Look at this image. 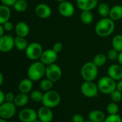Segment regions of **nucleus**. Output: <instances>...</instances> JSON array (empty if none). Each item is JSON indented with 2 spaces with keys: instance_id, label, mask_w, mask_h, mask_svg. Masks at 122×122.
<instances>
[{
  "instance_id": "nucleus-46",
  "label": "nucleus",
  "mask_w": 122,
  "mask_h": 122,
  "mask_svg": "<svg viewBox=\"0 0 122 122\" xmlns=\"http://www.w3.org/2000/svg\"><path fill=\"white\" fill-rule=\"evenodd\" d=\"M0 122H8V121H7V119H5V118H0Z\"/></svg>"
},
{
  "instance_id": "nucleus-36",
  "label": "nucleus",
  "mask_w": 122,
  "mask_h": 122,
  "mask_svg": "<svg viewBox=\"0 0 122 122\" xmlns=\"http://www.w3.org/2000/svg\"><path fill=\"white\" fill-rule=\"evenodd\" d=\"M54 51H55L57 53H59L61 51L63 50V45L62 42H57L54 44V45L52 46V48Z\"/></svg>"
},
{
  "instance_id": "nucleus-8",
  "label": "nucleus",
  "mask_w": 122,
  "mask_h": 122,
  "mask_svg": "<svg viewBox=\"0 0 122 122\" xmlns=\"http://www.w3.org/2000/svg\"><path fill=\"white\" fill-rule=\"evenodd\" d=\"M45 76L53 83H55L58 81L62 76V70L58 65L55 63L46 66Z\"/></svg>"
},
{
  "instance_id": "nucleus-13",
  "label": "nucleus",
  "mask_w": 122,
  "mask_h": 122,
  "mask_svg": "<svg viewBox=\"0 0 122 122\" xmlns=\"http://www.w3.org/2000/svg\"><path fill=\"white\" fill-rule=\"evenodd\" d=\"M15 47V38L10 35H3L0 37V52H7Z\"/></svg>"
},
{
  "instance_id": "nucleus-9",
  "label": "nucleus",
  "mask_w": 122,
  "mask_h": 122,
  "mask_svg": "<svg viewBox=\"0 0 122 122\" xmlns=\"http://www.w3.org/2000/svg\"><path fill=\"white\" fill-rule=\"evenodd\" d=\"M16 106L14 103L5 101L0 105V118L9 119L12 118L16 113Z\"/></svg>"
},
{
  "instance_id": "nucleus-34",
  "label": "nucleus",
  "mask_w": 122,
  "mask_h": 122,
  "mask_svg": "<svg viewBox=\"0 0 122 122\" xmlns=\"http://www.w3.org/2000/svg\"><path fill=\"white\" fill-rule=\"evenodd\" d=\"M103 122H122V119L118 113L109 114L107 117H106Z\"/></svg>"
},
{
  "instance_id": "nucleus-49",
  "label": "nucleus",
  "mask_w": 122,
  "mask_h": 122,
  "mask_svg": "<svg viewBox=\"0 0 122 122\" xmlns=\"http://www.w3.org/2000/svg\"><path fill=\"white\" fill-rule=\"evenodd\" d=\"M85 122H93V121H91L90 120H87V121H85Z\"/></svg>"
},
{
  "instance_id": "nucleus-39",
  "label": "nucleus",
  "mask_w": 122,
  "mask_h": 122,
  "mask_svg": "<svg viewBox=\"0 0 122 122\" xmlns=\"http://www.w3.org/2000/svg\"><path fill=\"white\" fill-rule=\"evenodd\" d=\"M2 25H3L4 28H5V30L8 31V32L12 31V30L14 29L13 23H12V22H10V20H9V21H7V22H6L5 23H4Z\"/></svg>"
},
{
  "instance_id": "nucleus-27",
  "label": "nucleus",
  "mask_w": 122,
  "mask_h": 122,
  "mask_svg": "<svg viewBox=\"0 0 122 122\" xmlns=\"http://www.w3.org/2000/svg\"><path fill=\"white\" fill-rule=\"evenodd\" d=\"M13 7L15 10L18 12H24L28 8V3L26 0H17Z\"/></svg>"
},
{
  "instance_id": "nucleus-40",
  "label": "nucleus",
  "mask_w": 122,
  "mask_h": 122,
  "mask_svg": "<svg viewBox=\"0 0 122 122\" xmlns=\"http://www.w3.org/2000/svg\"><path fill=\"white\" fill-rule=\"evenodd\" d=\"M2 5H5L8 7H13L15 3L17 2V0H0Z\"/></svg>"
},
{
  "instance_id": "nucleus-24",
  "label": "nucleus",
  "mask_w": 122,
  "mask_h": 122,
  "mask_svg": "<svg viewBox=\"0 0 122 122\" xmlns=\"http://www.w3.org/2000/svg\"><path fill=\"white\" fill-rule=\"evenodd\" d=\"M28 43L25 37L17 36L15 37V47L19 50H25L28 46Z\"/></svg>"
},
{
  "instance_id": "nucleus-2",
  "label": "nucleus",
  "mask_w": 122,
  "mask_h": 122,
  "mask_svg": "<svg viewBox=\"0 0 122 122\" xmlns=\"http://www.w3.org/2000/svg\"><path fill=\"white\" fill-rule=\"evenodd\" d=\"M46 66L41 61L35 60L32 63L27 70V76L32 81H37L45 76Z\"/></svg>"
},
{
  "instance_id": "nucleus-33",
  "label": "nucleus",
  "mask_w": 122,
  "mask_h": 122,
  "mask_svg": "<svg viewBox=\"0 0 122 122\" xmlns=\"http://www.w3.org/2000/svg\"><path fill=\"white\" fill-rule=\"evenodd\" d=\"M109 95H110L111 99L113 102L118 103V102L121 101V99H122V93L120 92L119 91H118L117 89H115Z\"/></svg>"
},
{
  "instance_id": "nucleus-26",
  "label": "nucleus",
  "mask_w": 122,
  "mask_h": 122,
  "mask_svg": "<svg viewBox=\"0 0 122 122\" xmlns=\"http://www.w3.org/2000/svg\"><path fill=\"white\" fill-rule=\"evenodd\" d=\"M80 18L83 24L90 25L93 20V15L91 11H82Z\"/></svg>"
},
{
  "instance_id": "nucleus-5",
  "label": "nucleus",
  "mask_w": 122,
  "mask_h": 122,
  "mask_svg": "<svg viewBox=\"0 0 122 122\" xmlns=\"http://www.w3.org/2000/svg\"><path fill=\"white\" fill-rule=\"evenodd\" d=\"M98 90L103 94H110L112 91L116 89V81L108 76L101 78L97 83Z\"/></svg>"
},
{
  "instance_id": "nucleus-42",
  "label": "nucleus",
  "mask_w": 122,
  "mask_h": 122,
  "mask_svg": "<svg viewBox=\"0 0 122 122\" xmlns=\"http://www.w3.org/2000/svg\"><path fill=\"white\" fill-rule=\"evenodd\" d=\"M116 89L122 93V79L118 81V82L116 83Z\"/></svg>"
},
{
  "instance_id": "nucleus-21",
  "label": "nucleus",
  "mask_w": 122,
  "mask_h": 122,
  "mask_svg": "<svg viewBox=\"0 0 122 122\" xmlns=\"http://www.w3.org/2000/svg\"><path fill=\"white\" fill-rule=\"evenodd\" d=\"M11 17V10L10 7L5 5H0V25H3L10 20Z\"/></svg>"
},
{
  "instance_id": "nucleus-16",
  "label": "nucleus",
  "mask_w": 122,
  "mask_h": 122,
  "mask_svg": "<svg viewBox=\"0 0 122 122\" xmlns=\"http://www.w3.org/2000/svg\"><path fill=\"white\" fill-rule=\"evenodd\" d=\"M98 0H76V5L81 11H91L98 7Z\"/></svg>"
},
{
  "instance_id": "nucleus-48",
  "label": "nucleus",
  "mask_w": 122,
  "mask_h": 122,
  "mask_svg": "<svg viewBox=\"0 0 122 122\" xmlns=\"http://www.w3.org/2000/svg\"><path fill=\"white\" fill-rule=\"evenodd\" d=\"M34 122H42V121H40V119H38V118H37V119L36 121H35Z\"/></svg>"
},
{
  "instance_id": "nucleus-28",
  "label": "nucleus",
  "mask_w": 122,
  "mask_h": 122,
  "mask_svg": "<svg viewBox=\"0 0 122 122\" xmlns=\"http://www.w3.org/2000/svg\"><path fill=\"white\" fill-rule=\"evenodd\" d=\"M112 47L118 52H122V35H116L112 39Z\"/></svg>"
},
{
  "instance_id": "nucleus-45",
  "label": "nucleus",
  "mask_w": 122,
  "mask_h": 122,
  "mask_svg": "<svg viewBox=\"0 0 122 122\" xmlns=\"http://www.w3.org/2000/svg\"><path fill=\"white\" fill-rule=\"evenodd\" d=\"M4 83V76L3 74L0 72V86H1Z\"/></svg>"
},
{
  "instance_id": "nucleus-38",
  "label": "nucleus",
  "mask_w": 122,
  "mask_h": 122,
  "mask_svg": "<svg viewBox=\"0 0 122 122\" xmlns=\"http://www.w3.org/2000/svg\"><path fill=\"white\" fill-rule=\"evenodd\" d=\"M72 121L73 122H85V119L82 115L79 113H76L73 116Z\"/></svg>"
},
{
  "instance_id": "nucleus-50",
  "label": "nucleus",
  "mask_w": 122,
  "mask_h": 122,
  "mask_svg": "<svg viewBox=\"0 0 122 122\" xmlns=\"http://www.w3.org/2000/svg\"><path fill=\"white\" fill-rule=\"evenodd\" d=\"M20 122H22V121H20Z\"/></svg>"
},
{
  "instance_id": "nucleus-18",
  "label": "nucleus",
  "mask_w": 122,
  "mask_h": 122,
  "mask_svg": "<svg viewBox=\"0 0 122 122\" xmlns=\"http://www.w3.org/2000/svg\"><path fill=\"white\" fill-rule=\"evenodd\" d=\"M15 32L17 36L26 37L30 33V27L25 22H19L15 25Z\"/></svg>"
},
{
  "instance_id": "nucleus-10",
  "label": "nucleus",
  "mask_w": 122,
  "mask_h": 122,
  "mask_svg": "<svg viewBox=\"0 0 122 122\" xmlns=\"http://www.w3.org/2000/svg\"><path fill=\"white\" fill-rule=\"evenodd\" d=\"M18 117L22 122H34L38 118L37 111L30 108H25L20 111Z\"/></svg>"
},
{
  "instance_id": "nucleus-15",
  "label": "nucleus",
  "mask_w": 122,
  "mask_h": 122,
  "mask_svg": "<svg viewBox=\"0 0 122 122\" xmlns=\"http://www.w3.org/2000/svg\"><path fill=\"white\" fill-rule=\"evenodd\" d=\"M37 117L42 122H51L53 119V113L50 108L42 106L37 111Z\"/></svg>"
},
{
  "instance_id": "nucleus-12",
  "label": "nucleus",
  "mask_w": 122,
  "mask_h": 122,
  "mask_svg": "<svg viewBox=\"0 0 122 122\" xmlns=\"http://www.w3.org/2000/svg\"><path fill=\"white\" fill-rule=\"evenodd\" d=\"M57 54L58 53H57L52 49L45 50H43L40 60L45 66L55 63L57 60Z\"/></svg>"
},
{
  "instance_id": "nucleus-43",
  "label": "nucleus",
  "mask_w": 122,
  "mask_h": 122,
  "mask_svg": "<svg viewBox=\"0 0 122 122\" xmlns=\"http://www.w3.org/2000/svg\"><path fill=\"white\" fill-rule=\"evenodd\" d=\"M118 64H120L121 66H122V52H118Z\"/></svg>"
},
{
  "instance_id": "nucleus-31",
  "label": "nucleus",
  "mask_w": 122,
  "mask_h": 122,
  "mask_svg": "<svg viewBox=\"0 0 122 122\" xmlns=\"http://www.w3.org/2000/svg\"><path fill=\"white\" fill-rule=\"evenodd\" d=\"M43 95H44V93H42L40 91L35 90L30 93V98L32 101H34L35 103H40V102H42V101Z\"/></svg>"
},
{
  "instance_id": "nucleus-41",
  "label": "nucleus",
  "mask_w": 122,
  "mask_h": 122,
  "mask_svg": "<svg viewBox=\"0 0 122 122\" xmlns=\"http://www.w3.org/2000/svg\"><path fill=\"white\" fill-rule=\"evenodd\" d=\"M5 101V93L0 90V105H2Z\"/></svg>"
},
{
  "instance_id": "nucleus-29",
  "label": "nucleus",
  "mask_w": 122,
  "mask_h": 122,
  "mask_svg": "<svg viewBox=\"0 0 122 122\" xmlns=\"http://www.w3.org/2000/svg\"><path fill=\"white\" fill-rule=\"evenodd\" d=\"M110 7L106 3H101L98 6V12L102 17H108L110 13Z\"/></svg>"
},
{
  "instance_id": "nucleus-14",
  "label": "nucleus",
  "mask_w": 122,
  "mask_h": 122,
  "mask_svg": "<svg viewBox=\"0 0 122 122\" xmlns=\"http://www.w3.org/2000/svg\"><path fill=\"white\" fill-rule=\"evenodd\" d=\"M35 12L36 15L41 19H47L52 15V10L50 7L44 3L37 5L35 9Z\"/></svg>"
},
{
  "instance_id": "nucleus-17",
  "label": "nucleus",
  "mask_w": 122,
  "mask_h": 122,
  "mask_svg": "<svg viewBox=\"0 0 122 122\" xmlns=\"http://www.w3.org/2000/svg\"><path fill=\"white\" fill-rule=\"evenodd\" d=\"M108 76L114 81H120L122 79V66L120 64L111 65L107 71Z\"/></svg>"
},
{
  "instance_id": "nucleus-3",
  "label": "nucleus",
  "mask_w": 122,
  "mask_h": 122,
  "mask_svg": "<svg viewBox=\"0 0 122 122\" xmlns=\"http://www.w3.org/2000/svg\"><path fill=\"white\" fill-rule=\"evenodd\" d=\"M98 68L93 62H86L84 63L81 70L83 79L86 81H93L98 76Z\"/></svg>"
},
{
  "instance_id": "nucleus-4",
  "label": "nucleus",
  "mask_w": 122,
  "mask_h": 122,
  "mask_svg": "<svg viewBox=\"0 0 122 122\" xmlns=\"http://www.w3.org/2000/svg\"><path fill=\"white\" fill-rule=\"evenodd\" d=\"M60 100L61 97L58 92L54 90H50L44 93L42 103L45 106L53 108L59 105Z\"/></svg>"
},
{
  "instance_id": "nucleus-25",
  "label": "nucleus",
  "mask_w": 122,
  "mask_h": 122,
  "mask_svg": "<svg viewBox=\"0 0 122 122\" xmlns=\"http://www.w3.org/2000/svg\"><path fill=\"white\" fill-rule=\"evenodd\" d=\"M107 60V57L106 55L103 53H98L96 54L93 59V62L97 67H102L103 66L105 65Z\"/></svg>"
},
{
  "instance_id": "nucleus-1",
  "label": "nucleus",
  "mask_w": 122,
  "mask_h": 122,
  "mask_svg": "<svg viewBox=\"0 0 122 122\" xmlns=\"http://www.w3.org/2000/svg\"><path fill=\"white\" fill-rule=\"evenodd\" d=\"M114 29V21L109 17H103L96 23L95 26V32L96 35L101 37L110 36L113 32Z\"/></svg>"
},
{
  "instance_id": "nucleus-11",
  "label": "nucleus",
  "mask_w": 122,
  "mask_h": 122,
  "mask_svg": "<svg viewBox=\"0 0 122 122\" xmlns=\"http://www.w3.org/2000/svg\"><path fill=\"white\" fill-rule=\"evenodd\" d=\"M58 12L59 13L65 17H72L75 13V7L74 5L68 1H64L60 2L58 6Z\"/></svg>"
},
{
  "instance_id": "nucleus-7",
  "label": "nucleus",
  "mask_w": 122,
  "mask_h": 122,
  "mask_svg": "<svg viewBox=\"0 0 122 122\" xmlns=\"http://www.w3.org/2000/svg\"><path fill=\"white\" fill-rule=\"evenodd\" d=\"M81 91L83 95L87 98H94L98 96L99 91L98 86L93 81H86L81 84Z\"/></svg>"
},
{
  "instance_id": "nucleus-23",
  "label": "nucleus",
  "mask_w": 122,
  "mask_h": 122,
  "mask_svg": "<svg viewBox=\"0 0 122 122\" xmlns=\"http://www.w3.org/2000/svg\"><path fill=\"white\" fill-rule=\"evenodd\" d=\"M29 99L30 97L27 96V93H24L20 92V93L15 96L14 103L17 107H23L28 103Z\"/></svg>"
},
{
  "instance_id": "nucleus-22",
  "label": "nucleus",
  "mask_w": 122,
  "mask_h": 122,
  "mask_svg": "<svg viewBox=\"0 0 122 122\" xmlns=\"http://www.w3.org/2000/svg\"><path fill=\"white\" fill-rule=\"evenodd\" d=\"M106 118L104 113L100 110L91 111L88 114V120L93 122H103Z\"/></svg>"
},
{
  "instance_id": "nucleus-19",
  "label": "nucleus",
  "mask_w": 122,
  "mask_h": 122,
  "mask_svg": "<svg viewBox=\"0 0 122 122\" xmlns=\"http://www.w3.org/2000/svg\"><path fill=\"white\" fill-rule=\"evenodd\" d=\"M33 87V81L28 78H25L22 80L18 86V88L20 92L24 93H30Z\"/></svg>"
},
{
  "instance_id": "nucleus-32",
  "label": "nucleus",
  "mask_w": 122,
  "mask_h": 122,
  "mask_svg": "<svg viewBox=\"0 0 122 122\" xmlns=\"http://www.w3.org/2000/svg\"><path fill=\"white\" fill-rule=\"evenodd\" d=\"M106 110L108 114H116L118 112V106L116 102H111L107 105Z\"/></svg>"
},
{
  "instance_id": "nucleus-30",
  "label": "nucleus",
  "mask_w": 122,
  "mask_h": 122,
  "mask_svg": "<svg viewBox=\"0 0 122 122\" xmlns=\"http://www.w3.org/2000/svg\"><path fill=\"white\" fill-rule=\"evenodd\" d=\"M53 82L49 80L48 78L42 80L40 83V88L43 91H48L50 90H52L53 87Z\"/></svg>"
},
{
  "instance_id": "nucleus-44",
  "label": "nucleus",
  "mask_w": 122,
  "mask_h": 122,
  "mask_svg": "<svg viewBox=\"0 0 122 122\" xmlns=\"http://www.w3.org/2000/svg\"><path fill=\"white\" fill-rule=\"evenodd\" d=\"M5 32V28L2 25H0V37H2L4 35Z\"/></svg>"
},
{
  "instance_id": "nucleus-20",
  "label": "nucleus",
  "mask_w": 122,
  "mask_h": 122,
  "mask_svg": "<svg viewBox=\"0 0 122 122\" xmlns=\"http://www.w3.org/2000/svg\"><path fill=\"white\" fill-rule=\"evenodd\" d=\"M108 17L114 22L122 19V6L119 5L113 6L110 10Z\"/></svg>"
},
{
  "instance_id": "nucleus-35",
  "label": "nucleus",
  "mask_w": 122,
  "mask_h": 122,
  "mask_svg": "<svg viewBox=\"0 0 122 122\" xmlns=\"http://www.w3.org/2000/svg\"><path fill=\"white\" fill-rule=\"evenodd\" d=\"M118 55V52L117 50H116L115 49L113 48V49H111V50H110L108 51L107 55H106V57H107V59L113 61V60H117Z\"/></svg>"
},
{
  "instance_id": "nucleus-37",
  "label": "nucleus",
  "mask_w": 122,
  "mask_h": 122,
  "mask_svg": "<svg viewBox=\"0 0 122 122\" xmlns=\"http://www.w3.org/2000/svg\"><path fill=\"white\" fill-rule=\"evenodd\" d=\"M15 98V95L12 92H7L5 93V101L7 102L14 103Z\"/></svg>"
},
{
  "instance_id": "nucleus-6",
  "label": "nucleus",
  "mask_w": 122,
  "mask_h": 122,
  "mask_svg": "<svg viewBox=\"0 0 122 122\" xmlns=\"http://www.w3.org/2000/svg\"><path fill=\"white\" fill-rule=\"evenodd\" d=\"M42 52V46L38 42H32L29 44L25 50V54L27 58L35 61L40 58Z\"/></svg>"
},
{
  "instance_id": "nucleus-47",
  "label": "nucleus",
  "mask_w": 122,
  "mask_h": 122,
  "mask_svg": "<svg viewBox=\"0 0 122 122\" xmlns=\"http://www.w3.org/2000/svg\"><path fill=\"white\" fill-rule=\"evenodd\" d=\"M57 2H64V1H66V0H56Z\"/></svg>"
}]
</instances>
